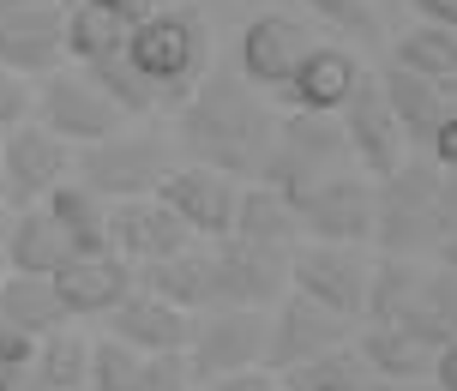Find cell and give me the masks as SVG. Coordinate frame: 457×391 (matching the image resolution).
I'll return each mask as SVG.
<instances>
[{
	"mask_svg": "<svg viewBox=\"0 0 457 391\" xmlns=\"http://www.w3.org/2000/svg\"><path fill=\"white\" fill-rule=\"evenodd\" d=\"M175 138L193 162H211L235 181H259L277 145V115L235 67H211L205 85L175 109Z\"/></svg>",
	"mask_w": 457,
	"mask_h": 391,
	"instance_id": "obj_1",
	"label": "cell"
},
{
	"mask_svg": "<svg viewBox=\"0 0 457 391\" xmlns=\"http://www.w3.org/2000/svg\"><path fill=\"white\" fill-rule=\"evenodd\" d=\"M127 61H133L162 109H181L187 96L205 85V72L217 67L211 54V24L199 6H151L138 12L127 30Z\"/></svg>",
	"mask_w": 457,
	"mask_h": 391,
	"instance_id": "obj_2",
	"label": "cell"
},
{
	"mask_svg": "<svg viewBox=\"0 0 457 391\" xmlns=\"http://www.w3.org/2000/svg\"><path fill=\"white\" fill-rule=\"evenodd\" d=\"M439 187H445V169L434 157H403V169H391L379 181V217H373V247L379 254H397V259L439 254V241H445Z\"/></svg>",
	"mask_w": 457,
	"mask_h": 391,
	"instance_id": "obj_3",
	"label": "cell"
},
{
	"mask_svg": "<svg viewBox=\"0 0 457 391\" xmlns=\"http://www.w3.org/2000/svg\"><path fill=\"white\" fill-rule=\"evenodd\" d=\"M343 162H349L343 121L289 109V115H277V145H271V157H265V175H259V181H271L277 193L301 199L307 187H320L331 169H343Z\"/></svg>",
	"mask_w": 457,
	"mask_h": 391,
	"instance_id": "obj_4",
	"label": "cell"
},
{
	"mask_svg": "<svg viewBox=\"0 0 457 391\" xmlns=\"http://www.w3.org/2000/svg\"><path fill=\"white\" fill-rule=\"evenodd\" d=\"M169 169H175V151L157 133H114V138L85 145L72 157V175L91 187V193H103L109 205L114 199H151Z\"/></svg>",
	"mask_w": 457,
	"mask_h": 391,
	"instance_id": "obj_5",
	"label": "cell"
},
{
	"mask_svg": "<svg viewBox=\"0 0 457 391\" xmlns=\"http://www.w3.org/2000/svg\"><path fill=\"white\" fill-rule=\"evenodd\" d=\"M265 349H271V313L265 307H211L193 320V344H187V362H193V379L199 391L223 373L241 368H265Z\"/></svg>",
	"mask_w": 457,
	"mask_h": 391,
	"instance_id": "obj_6",
	"label": "cell"
},
{
	"mask_svg": "<svg viewBox=\"0 0 457 391\" xmlns=\"http://www.w3.org/2000/svg\"><path fill=\"white\" fill-rule=\"evenodd\" d=\"M307 241H343V247H367L373 241V217H379V181L361 175L355 162L331 169L320 187H307L295 199Z\"/></svg>",
	"mask_w": 457,
	"mask_h": 391,
	"instance_id": "obj_7",
	"label": "cell"
},
{
	"mask_svg": "<svg viewBox=\"0 0 457 391\" xmlns=\"http://www.w3.org/2000/svg\"><path fill=\"white\" fill-rule=\"evenodd\" d=\"M37 121H43L48 133H61L72 151L103 145V138H114L120 127H127V115H120L103 91H96V79L85 67H54V72H43V85H37Z\"/></svg>",
	"mask_w": 457,
	"mask_h": 391,
	"instance_id": "obj_8",
	"label": "cell"
},
{
	"mask_svg": "<svg viewBox=\"0 0 457 391\" xmlns=\"http://www.w3.org/2000/svg\"><path fill=\"white\" fill-rule=\"evenodd\" d=\"M72 151L61 133H48L43 121H24L12 133H0V199L12 211L43 205L61 181H72Z\"/></svg>",
	"mask_w": 457,
	"mask_h": 391,
	"instance_id": "obj_9",
	"label": "cell"
},
{
	"mask_svg": "<svg viewBox=\"0 0 457 391\" xmlns=\"http://www.w3.org/2000/svg\"><path fill=\"white\" fill-rule=\"evenodd\" d=\"M355 325H361V320L331 313L325 301L289 289V295L277 301V313H271V349H265V368L289 373V368H301V362H320V355H331V349L355 344Z\"/></svg>",
	"mask_w": 457,
	"mask_h": 391,
	"instance_id": "obj_10",
	"label": "cell"
},
{
	"mask_svg": "<svg viewBox=\"0 0 457 391\" xmlns=\"http://www.w3.org/2000/svg\"><path fill=\"white\" fill-rule=\"evenodd\" d=\"M367 277H373V259L361 247H343V241H301V247H289V289L325 301L331 313L361 320Z\"/></svg>",
	"mask_w": 457,
	"mask_h": 391,
	"instance_id": "obj_11",
	"label": "cell"
},
{
	"mask_svg": "<svg viewBox=\"0 0 457 391\" xmlns=\"http://www.w3.org/2000/svg\"><path fill=\"white\" fill-rule=\"evenodd\" d=\"M67 61V0H0V67L43 79Z\"/></svg>",
	"mask_w": 457,
	"mask_h": 391,
	"instance_id": "obj_12",
	"label": "cell"
},
{
	"mask_svg": "<svg viewBox=\"0 0 457 391\" xmlns=\"http://www.w3.org/2000/svg\"><path fill=\"white\" fill-rule=\"evenodd\" d=\"M337 121H343L349 162H355L361 175L386 181L391 169H403V157H410V138H403V121L391 115V103H386V91H379V79H373V72L355 85V96L337 109Z\"/></svg>",
	"mask_w": 457,
	"mask_h": 391,
	"instance_id": "obj_13",
	"label": "cell"
},
{
	"mask_svg": "<svg viewBox=\"0 0 457 391\" xmlns=\"http://www.w3.org/2000/svg\"><path fill=\"white\" fill-rule=\"evenodd\" d=\"M157 199L175 211V217H181L199 241H228L241 181H235V175H223V169H211V162H193V157H187V162H175V169L162 175Z\"/></svg>",
	"mask_w": 457,
	"mask_h": 391,
	"instance_id": "obj_14",
	"label": "cell"
},
{
	"mask_svg": "<svg viewBox=\"0 0 457 391\" xmlns=\"http://www.w3.org/2000/svg\"><path fill=\"white\" fill-rule=\"evenodd\" d=\"M211 277H217V307H265L289 295V254L247 247V241H211Z\"/></svg>",
	"mask_w": 457,
	"mask_h": 391,
	"instance_id": "obj_15",
	"label": "cell"
},
{
	"mask_svg": "<svg viewBox=\"0 0 457 391\" xmlns=\"http://www.w3.org/2000/svg\"><path fill=\"white\" fill-rule=\"evenodd\" d=\"M307 48H313L307 24H295L289 12H259V19H247V30H241L235 72L247 79L253 91H283V85L295 79V67L307 61Z\"/></svg>",
	"mask_w": 457,
	"mask_h": 391,
	"instance_id": "obj_16",
	"label": "cell"
},
{
	"mask_svg": "<svg viewBox=\"0 0 457 391\" xmlns=\"http://www.w3.org/2000/svg\"><path fill=\"white\" fill-rule=\"evenodd\" d=\"M199 235L187 229L175 211L162 205L157 193L151 199H114L109 205V254H120L127 265H157V259L181 254V247H193Z\"/></svg>",
	"mask_w": 457,
	"mask_h": 391,
	"instance_id": "obj_17",
	"label": "cell"
},
{
	"mask_svg": "<svg viewBox=\"0 0 457 391\" xmlns=\"http://www.w3.org/2000/svg\"><path fill=\"white\" fill-rule=\"evenodd\" d=\"M193 320L199 313H187V307L151 295V289H133V295H120L103 313V331L120 337V344H133L138 355H181L193 344Z\"/></svg>",
	"mask_w": 457,
	"mask_h": 391,
	"instance_id": "obj_18",
	"label": "cell"
},
{
	"mask_svg": "<svg viewBox=\"0 0 457 391\" xmlns=\"http://www.w3.org/2000/svg\"><path fill=\"white\" fill-rule=\"evenodd\" d=\"M138 289V271L120 254H72L54 271V295L67 307V320H103L120 295Z\"/></svg>",
	"mask_w": 457,
	"mask_h": 391,
	"instance_id": "obj_19",
	"label": "cell"
},
{
	"mask_svg": "<svg viewBox=\"0 0 457 391\" xmlns=\"http://www.w3.org/2000/svg\"><path fill=\"white\" fill-rule=\"evenodd\" d=\"M361 79H367V72H361V61H355L349 48L313 43V48H307V61L295 67V79H289L277 96H283L289 109H307V115H337L343 103L355 96Z\"/></svg>",
	"mask_w": 457,
	"mask_h": 391,
	"instance_id": "obj_20",
	"label": "cell"
},
{
	"mask_svg": "<svg viewBox=\"0 0 457 391\" xmlns=\"http://www.w3.org/2000/svg\"><path fill=\"white\" fill-rule=\"evenodd\" d=\"M72 259V235L61 229V217L48 205H24L12 211V229L0 241V265L24 277H54Z\"/></svg>",
	"mask_w": 457,
	"mask_h": 391,
	"instance_id": "obj_21",
	"label": "cell"
},
{
	"mask_svg": "<svg viewBox=\"0 0 457 391\" xmlns=\"http://www.w3.org/2000/svg\"><path fill=\"white\" fill-rule=\"evenodd\" d=\"M235 241H247V247H277V254H289L307 241L301 229V211L289 193H277L271 181H241V199H235Z\"/></svg>",
	"mask_w": 457,
	"mask_h": 391,
	"instance_id": "obj_22",
	"label": "cell"
},
{
	"mask_svg": "<svg viewBox=\"0 0 457 391\" xmlns=\"http://www.w3.org/2000/svg\"><path fill=\"white\" fill-rule=\"evenodd\" d=\"M138 289L175 301L187 313H211L217 307V277H211V241H193L181 254L157 259V265H138Z\"/></svg>",
	"mask_w": 457,
	"mask_h": 391,
	"instance_id": "obj_23",
	"label": "cell"
},
{
	"mask_svg": "<svg viewBox=\"0 0 457 391\" xmlns=\"http://www.w3.org/2000/svg\"><path fill=\"white\" fill-rule=\"evenodd\" d=\"M373 79H379V91H386L391 115L403 121V138H410V145H428V138H434V127L452 115V96H445L452 85H434V79L397 67V61H386Z\"/></svg>",
	"mask_w": 457,
	"mask_h": 391,
	"instance_id": "obj_24",
	"label": "cell"
},
{
	"mask_svg": "<svg viewBox=\"0 0 457 391\" xmlns=\"http://www.w3.org/2000/svg\"><path fill=\"white\" fill-rule=\"evenodd\" d=\"M355 349H361V362L386 386H403V379H434V355L439 344H428V337H415V331H403V325H355Z\"/></svg>",
	"mask_w": 457,
	"mask_h": 391,
	"instance_id": "obj_25",
	"label": "cell"
},
{
	"mask_svg": "<svg viewBox=\"0 0 457 391\" xmlns=\"http://www.w3.org/2000/svg\"><path fill=\"white\" fill-rule=\"evenodd\" d=\"M0 320L24 337H48V331L72 325L61 295H54V277H24V271H0Z\"/></svg>",
	"mask_w": 457,
	"mask_h": 391,
	"instance_id": "obj_26",
	"label": "cell"
},
{
	"mask_svg": "<svg viewBox=\"0 0 457 391\" xmlns=\"http://www.w3.org/2000/svg\"><path fill=\"white\" fill-rule=\"evenodd\" d=\"M421 277H428L421 259L379 254V259H373V277H367L361 320L367 325H403V320H410V307H415V295H421Z\"/></svg>",
	"mask_w": 457,
	"mask_h": 391,
	"instance_id": "obj_27",
	"label": "cell"
},
{
	"mask_svg": "<svg viewBox=\"0 0 457 391\" xmlns=\"http://www.w3.org/2000/svg\"><path fill=\"white\" fill-rule=\"evenodd\" d=\"M133 19L114 12V6H91V0H67V61L72 67H91L114 48H127Z\"/></svg>",
	"mask_w": 457,
	"mask_h": 391,
	"instance_id": "obj_28",
	"label": "cell"
},
{
	"mask_svg": "<svg viewBox=\"0 0 457 391\" xmlns=\"http://www.w3.org/2000/svg\"><path fill=\"white\" fill-rule=\"evenodd\" d=\"M43 205L72 235V254H109V199L103 193H91L85 181H61Z\"/></svg>",
	"mask_w": 457,
	"mask_h": 391,
	"instance_id": "obj_29",
	"label": "cell"
},
{
	"mask_svg": "<svg viewBox=\"0 0 457 391\" xmlns=\"http://www.w3.org/2000/svg\"><path fill=\"white\" fill-rule=\"evenodd\" d=\"M283 386L289 391H386V379L361 362V349L343 344L331 349V355H320V362H301V368L283 373Z\"/></svg>",
	"mask_w": 457,
	"mask_h": 391,
	"instance_id": "obj_30",
	"label": "cell"
},
{
	"mask_svg": "<svg viewBox=\"0 0 457 391\" xmlns=\"http://www.w3.org/2000/svg\"><path fill=\"white\" fill-rule=\"evenodd\" d=\"M391 61L421 72V79H434V85H457V30L421 19L415 30H403V37L391 43Z\"/></svg>",
	"mask_w": 457,
	"mask_h": 391,
	"instance_id": "obj_31",
	"label": "cell"
},
{
	"mask_svg": "<svg viewBox=\"0 0 457 391\" xmlns=\"http://www.w3.org/2000/svg\"><path fill=\"white\" fill-rule=\"evenodd\" d=\"M403 331L428 337V344H452L457 337V271L452 265H434V271L421 277V295H415Z\"/></svg>",
	"mask_w": 457,
	"mask_h": 391,
	"instance_id": "obj_32",
	"label": "cell"
},
{
	"mask_svg": "<svg viewBox=\"0 0 457 391\" xmlns=\"http://www.w3.org/2000/svg\"><path fill=\"white\" fill-rule=\"evenodd\" d=\"M91 344L96 337L72 331V325L37 337V373H43V386L48 391H85V379H91Z\"/></svg>",
	"mask_w": 457,
	"mask_h": 391,
	"instance_id": "obj_33",
	"label": "cell"
},
{
	"mask_svg": "<svg viewBox=\"0 0 457 391\" xmlns=\"http://www.w3.org/2000/svg\"><path fill=\"white\" fill-rule=\"evenodd\" d=\"M96 79V91L109 96L114 109H120V115L133 121V115H157L162 103H157V91H151V79H145V72L133 67V61H127V48H114V54H103V61H91V67H85Z\"/></svg>",
	"mask_w": 457,
	"mask_h": 391,
	"instance_id": "obj_34",
	"label": "cell"
},
{
	"mask_svg": "<svg viewBox=\"0 0 457 391\" xmlns=\"http://www.w3.org/2000/svg\"><path fill=\"white\" fill-rule=\"evenodd\" d=\"M138 368H145V355H138L133 344H120V337L103 331V337L91 344V379H85V391H133Z\"/></svg>",
	"mask_w": 457,
	"mask_h": 391,
	"instance_id": "obj_35",
	"label": "cell"
},
{
	"mask_svg": "<svg viewBox=\"0 0 457 391\" xmlns=\"http://www.w3.org/2000/svg\"><path fill=\"white\" fill-rule=\"evenodd\" d=\"M133 391H199L187 349H181V355H145V368H138V386Z\"/></svg>",
	"mask_w": 457,
	"mask_h": 391,
	"instance_id": "obj_36",
	"label": "cell"
},
{
	"mask_svg": "<svg viewBox=\"0 0 457 391\" xmlns=\"http://www.w3.org/2000/svg\"><path fill=\"white\" fill-rule=\"evenodd\" d=\"M24 121H37V85L24 72L0 67V133H12Z\"/></svg>",
	"mask_w": 457,
	"mask_h": 391,
	"instance_id": "obj_37",
	"label": "cell"
},
{
	"mask_svg": "<svg viewBox=\"0 0 457 391\" xmlns=\"http://www.w3.org/2000/svg\"><path fill=\"white\" fill-rule=\"evenodd\" d=\"M313 12H320L325 24H337V30H349V37H379V19H373V0H307Z\"/></svg>",
	"mask_w": 457,
	"mask_h": 391,
	"instance_id": "obj_38",
	"label": "cell"
},
{
	"mask_svg": "<svg viewBox=\"0 0 457 391\" xmlns=\"http://www.w3.org/2000/svg\"><path fill=\"white\" fill-rule=\"evenodd\" d=\"M205 391H289V386H283V373H277V368H241V373L211 379Z\"/></svg>",
	"mask_w": 457,
	"mask_h": 391,
	"instance_id": "obj_39",
	"label": "cell"
},
{
	"mask_svg": "<svg viewBox=\"0 0 457 391\" xmlns=\"http://www.w3.org/2000/svg\"><path fill=\"white\" fill-rule=\"evenodd\" d=\"M428 157L439 162V169H457V115H445L434 127V138H428Z\"/></svg>",
	"mask_w": 457,
	"mask_h": 391,
	"instance_id": "obj_40",
	"label": "cell"
},
{
	"mask_svg": "<svg viewBox=\"0 0 457 391\" xmlns=\"http://www.w3.org/2000/svg\"><path fill=\"white\" fill-rule=\"evenodd\" d=\"M0 391H48L37 362H12V368H0Z\"/></svg>",
	"mask_w": 457,
	"mask_h": 391,
	"instance_id": "obj_41",
	"label": "cell"
},
{
	"mask_svg": "<svg viewBox=\"0 0 457 391\" xmlns=\"http://www.w3.org/2000/svg\"><path fill=\"white\" fill-rule=\"evenodd\" d=\"M434 386L439 391H457V337H452V344H439V355H434Z\"/></svg>",
	"mask_w": 457,
	"mask_h": 391,
	"instance_id": "obj_42",
	"label": "cell"
},
{
	"mask_svg": "<svg viewBox=\"0 0 457 391\" xmlns=\"http://www.w3.org/2000/svg\"><path fill=\"white\" fill-rule=\"evenodd\" d=\"M415 12L428 24H445V30H457V0H410Z\"/></svg>",
	"mask_w": 457,
	"mask_h": 391,
	"instance_id": "obj_43",
	"label": "cell"
},
{
	"mask_svg": "<svg viewBox=\"0 0 457 391\" xmlns=\"http://www.w3.org/2000/svg\"><path fill=\"white\" fill-rule=\"evenodd\" d=\"M439 265H452V271H457V229H445V241H439Z\"/></svg>",
	"mask_w": 457,
	"mask_h": 391,
	"instance_id": "obj_44",
	"label": "cell"
},
{
	"mask_svg": "<svg viewBox=\"0 0 457 391\" xmlns=\"http://www.w3.org/2000/svg\"><path fill=\"white\" fill-rule=\"evenodd\" d=\"M91 6H114V12H127V19H138V12H145V0H91Z\"/></svg>",
	"mask_w": 457,
	"mask_h": 391,
	"instance_id": "obj_45",
	"label": "cell"
},
{
	"mask_svg": "<svg viewBox=\"0 0 457 391\" xmlns=\"http://www.w3.org/2000/svg\"><path fill=\"white\" fill-rule=\"evenodd\" d=\"M6 229H12V205H0V241H6Z\"/></svg>",
	"mask_w": 457,
	"mask_h": 391,
	"instance_id": "obj_46",
	"label": "cell"
},
{
	"mask_svg": "<svg viewBox=\"0 0 457 391\" xmlns=\"http://www.w3.org/2000/svg\"><path fill=\"white\" fill-rule=\"evenodd\" d=\"M151 6H193V0H145V12H151Z\"/></svg>",
	"mask_w": 457,
	"mask_h": 391,
	"instance_id": "obj_47",
	"label": "cell"
},
{
	"mask_svg": "<svg viewBox=\"0 0 457 391\" xmlns=\"http://www.w3.org/2000/svg\"><path fill=\"white\" fill-rule=\"evenodd\" d=\"M0 271H6V265H0Z\"/></svg>",
	"mask_w": 457,
	"mask_h": 391,
	"instance_id": "obj_48",
	"label": "cell"
},
{
	"mask_svg": "<svg viewBox=\"0 0 457 391\" xmlns=\"http://www.w3.org/2000/svg\"><path fill=\"white\" fill-rule=\"evenodd\" d=\"M0 205H6V199H0Z\"/></svg>",
	"mask_w": 457,
	"mask_h": 391,
	"instance_id": "obj_49",
	"label": "cell"
}]
</instances>
